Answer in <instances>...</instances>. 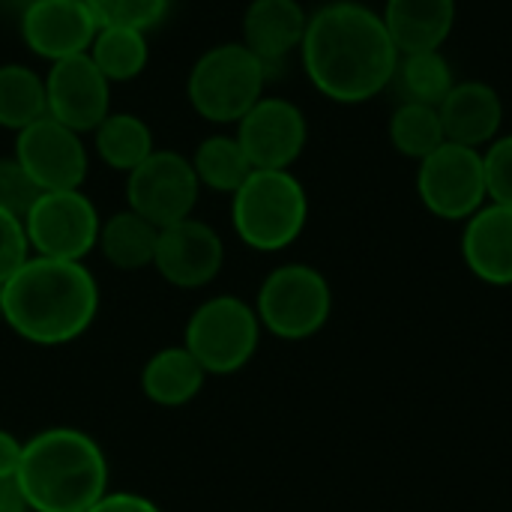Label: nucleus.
<instances>
[{
    "label": "nucleus",
    "mask_w": 512,
    "mask_h": 512,
    "mask_svg": "<svg viewBox=\"0 0 512 512\" xmlns=\"http://www.w3.org/2000/svg\"><path fill=\"white\" fill-rule=\"evenodd\" d=\"M417 165V195L432 216L444 222H468L489 204L483 150L444 141Z\"/></svg>",
    "instance_id": "9"
},
{
    "label": "nucleus",
    "mask_w": 512,
    "mask_h": 512,
    "mask_svg": "<svg viewBox=\"0 0 512 512\" xmlns=\"http://www.w3.org/2000/svg\"><path fill=\"white\" fill-rule=\"evenodd\" d=\"M141 393L159 408H183L195 402L207 384V372L183 345H165L141 366Z\"/></svg>",
    "instance_id": "20"
},
{
    "label": "nucleus",
    "mask_w": 512,
    "mask_h": 512,
    "mask_svg": "<svg viewBox=\"0 0 512 512\" xmlns=\"http://www.w3.org/2000/svg\"><path fill=\"white\" fill-rule=\"evenodd\" d=\"M15 486L30 512H87L111 492V471L93 435L51 426L24 441Z\"/></svg>",
    "instance_id": "3"
},
{
    "label": "nucleus",
    "mask_w": 512,
    "mask_h": 512,
    "mask_svg": "<svg viewBox=\"0 0 512 512\" xmlns=\"http://www.w3.org/2000/svg\"><path fill=\"white\" fill-rule=\"evenodd\" d=\"M90 135L96 159L117 174L135 171L156 150L150 123L132 111H111Z\"/></svg>",
    "instance_id": "22"
},
{
    "label": "nucleus",
    "mask_w": 512,
    "mask_h": 512,
    "mask_svg": "<svg viewBox=\"0 0 512 512\" xmlns=\"http://www.w3.org/2000/svg\"><path fill=\"white\" fill-rule=\"evenodd\" d=\"M0 288H3V285H0Z\"/></svg>",
    "instance_id": "36"
},
{
    "label": "nucleus",
    "mask_w": 512,
    "mask_h": 512,
    "mask_svg": "<svg viewBox=\"0 0 512 512\" xmlns=\"http://www.w3.org/2000/svg\"><path fill=\"white\" fill-rule=\"evenodd\" d=\"M441 123H444V135L453 144L462 147H474V150H486L504 126V99L501 93L480 81H456L453 90L447 93V99L438 105Z\"/></svg>",
    "instance_id": "17"
},
{
    "label": "nucleus",
    "mask_w": 512,
    "mask_h": 512,
    "mask_svg": "<svg viewBox=\"0 0 512 512\" xmlns=\"http://www.w3.org/2000/svg\"><path fill=\"white\" fill-rule=\"evenodd\" d=\"M267 66L243 42H219L198 54L186 75V99L192 111L216 126L237 120L264 96Z\"/></svg>",
    "instance_id": "5"
},
{
    "label": "nucleus",
    "mask_w": 512,
    "mask_h": 512,
    "mask_svg": "<svg viewBox=\"0 0 512 512\" xmlns=\"http://www.w3.org/2000/svg\"><path fill=\"white\" fill-rule=\"evenodd\" d=\"M309 12L300 0H249L243 12V45L267 66L279 69L291 54H300Z\"/></svg>",
    "instance_id": "16"
},
{
    "label": "nucleus",
    "mask_w": 512,
    "mask_h": 512,
    "mask_svg": "<svg viewBox=\"0 0 512 512\" xmlns=\"http://www.w3.org/2000/svg\"><path fill=\"white\" fill-rule=\"evenodd\" d=\"M189 159H192L201 189H210V192H219L228 198L255 171L249 156L243 153L237 135H228V132H213V135L201 138Z\"/></svg>",
    "instance_id": "24"
},
{
    "label": "nucleus",
    "mask_w": 512,
    "mask_h": 512,
    "mask_svg": "<svg viewBox=\"0 0 512 512\" xmlns=\"http://www.w3.org/2000/svg\"><path fill=\"white\" fill-rule=\"evenodd\" d=\"M21 450H24V441L12 435L9 429H0V480H15Z\"/></svg>",
    "instance_id": "33"
},
{
    "label": "nucleus",
    "mask_w": 512,
    "mask_h": 512,
    "mask_svg": "<svg viewBox=\"0 0 512 512\" xmlns=\"http://www.w3.org/2000/svg\"><path fill=\"white\" fill-rule=\"evenodd\" d=\"M201 183L192 159L180 150H153L135 171L126 174V207L156 228L195 216Z\"/></svg>",
    "instance_id": "10"
},
{
    "label": "nucleus",
    "mask_w": 512,
    "mask_h": 512,
    "mask_svg": "<svg viewBox=\"0 0 512 512\" xmlns=\"http://www.w3.org/2000/svg\"><path fill=\"white\" fill-rule=\"evenodd\" d=\"M99 24L135 27L150 33L165 21L174 0H84Z\"/></svg>",
    "instance_id": "28"
},
{
    "label": "nucleus",
    "mask_w": 512,
    "mask_h": 512,
    "mask_svg": "<svg viewBox=\"0 0 512 512\" xmlns=\"http://www.w3.org/2000/svg\"><path fill=\"white\" fill-rule=\"evenodd\" d=\"M39 195H42V189L21 168V162L12 153L9 156H0V210L15 213V216L24 219L30 213V207L36 204Z\"/></svg>",
    "instance_id": "29"
},
{
    "label": "nucleus",
    "mask_w": 512,
    "mask_h": 512,
    "mask_svg": "<svg viewBox=\"0 0 512 512\" xmlns=\"http://www.w3.org/2000/svg\"><path fill=\"white\" fill-rule=\"evenodd\" d=\"M99 315V282L84 261L33 255L0 288V321L30 345L60 348L81 339Z\"/></svg>",
    "instance_id": "2"
},
{
    "label": "nucleus",
    "mask_w": 512,
    "mask_h": 512,
    "mask_svg": "<svg viewBox=\"0 0 512 512\" xmlns=\"http://www.w3.org/2000/svg\"><path fill=\"white\" fill-rule=\"evenodd\" d=\"M300 63L324 99L363 105L396 81L399 48L378 9L360 0H330L309 15Z\"/></svg>",
    "instance_id": "1"
},
{
    "label": "nucleus",
    "mask_w": 512,
    "mask_h": 512,
    "mask_svg": "<svg viewBox=\"0 0 512 512\" xmlns=\"http://www.w3.org/2000/svg\"><path fill=\"white\" fill-rule=\"evenodd\" d=\"M102 213L84 189L42 192L24 216L30 252L57 261H87L96 252Z\"/></svg>",
    "instance_id": "8"
},
{
    "label": "nucleus",
    "mask_w": 512,
    "mask_h": 512,
    "mask_svg": "<svg viewBox=\"0 0 512 512\" xmlns=\"http://www.w3.org/2000/svg\"><path fill=\"white\" fill-rule=\"evenodd\" d=\"M387 138L402 156H408L414 162H423L429 153H435L447 141L438 108L420 105V102H402L390 114Z\"/></svg>",
    "instance_id": "27"
},
{
    "label": "nucleus",
    "mask_w": 512,
    "mask_h": 512,
    "mask_svg": "<svg viewBox=\"0 0 512 512\" xmlns=\"http://www.w3.org/2000/svg\"><path fill=\"white\" fill-rule=\"evenodd\" d=\"M261 336L264 330L252 303L234 294H216L192 309L180 345L201 363L207 378H228L255 360Z\"/></svg>",
    "instance_id": "6"
},
{
    "label": "nucleus",
    "mask_w": 512,
    "mask_h": 512,
    "mask_svg": "<svg viewBox=\"0 0 512 512\" xmlns=\"http://www.w3.org/2000/svg\"><path fill=\"white\" fill-rule=\"evenodd\" d=\"M462 261L465 267L492 288L512 285V207L486 204L480 207L462 231Z\"/></svg>",
    "instance_id": "18"
},
{
    "label": "nucleus",
    "mask_w": 512,
    "mask_h": 512,
    "mask_svg": "<svg viewBox=\"0 0 512 512\" xmlns=\"http://www.w3.org/2000/svg\"><path fill=\"white\" fill-rule=\"evenodd\" d=\"M12 156L21 168L36 180L42 192L57 189H84L90 171V150L81 132L57 123L54 117H42L27 129L15 132Z\"/></svg>",
    "instance_id": "12"
},
{
    "label": "nucleus",
    "mask_w": 512,
    "mask_h": 512,
    "mask_svg": "<svg viewBox=\"0 0 512 512\" xmlns=\"http://www.w3.org/2000/svg\"><path fill=\"white\" fill-rule=\"evenodd\" d=\"M87 512H162L159 504H153L150 498L138 495V492H105Z\"/></svg>",
    "instance_id": "32"
},
{
    "label": "nucleus",
    "mask_w": 512,
    "mask_h": 512,
    "mask_svg": "<svg viewBox=\"0 0 512 512\" xmlns=\"http://www.w3.org/2000/svg\"><path fill=\"white\" fill-rule=\"evenodd\" d=\"M402 90V102H420V105H441L447 93L456 84L453 66L444 57V51H414L399 54L396 81Z\"/></svg>",
    "instance_id": "26"
},
{
    "label": "nucleus",
    "mask_w": 512,
    "mask_h": 512,
    "mask_svg": "<svg viewBox=\"0 0 512 512\" xmlns=\"http://www.w3.org/2000/svg\"><path fill=\"white\" fill-rule=\"evenodd\" d=\"M483 171L489 201L512 207V135H498L483 150Z\"/></svg>",
    "instance_id": "30"
},
{
    "label": "nucleus",
    "mask_w": 512,
    "mask_h": 512,
    "mask_svg": "<svg viewBox=\"0 0 512 512\" xmlns=\"http://www.w3.org/2000/svg\"><path fill=\"white\" fill-rule=\"evenodd\" d=\"M0 512H30L15 480H0Z\"/></svg>",
    "instance_id": "34"
},
{
    "label": "nucleus",
    "mask_w": 512,
    "mask_h": 512,
    "mask_svg": "<svg viewBox=\"0 0 512 512\" xmlns=\"http://www.w3.org/2000/svg\"><path fill=\"white\" fill-rule=\"evenodd\" d=\"M309 222V195L294 171H252L231 195V228L252 252H282Z\"/></svg>",
    "instance_id": "4"
},
{
    "label": "nucleus",
    "mask_w": 512,
    "mask_h": 512,
    "mask_svg": "<svg viewBox=\"0 0 512 512\" xmlns=\"http://www.w3.org/2000/svg\"><path fill=\"white\" fill-rule=\"evenodd\" d=\"M30 258L33 252H30V240L24 231V219L0 210V285L12 279Z\"/></svg>",
    "instance_id": "31"
},
{
    "label": "nucleus",
    "mask_w": 512,
    "mask_h": 512,
    "mask_svg": "<svg viewBox=\"0 0 512 512\" xmlns=\"http://www.w3.org/2000/svg\"><path fill=\"white\" fill-rule=\"evenodd\" d=\"M225 267V243L204 219H180L159 228L153 270L162 282L180 291H201L219 279Z\"/></svg>",
    "instance_id": "13"
},
{
    "label": "nucleus",
    "mask_w": 512,
    "mask_h": 512,
    "mask_svg": "<svg viewBox=\"0 0 512 512\" xmlns=\"http://www.w3.org/2000/svg\"><path fill=\"white\" fill-rule=\"evenodd\" d=\"M159 243V228L138 216L135 210H117L102 219L96 252L120 273H138L153 267Z\"/></svg>",
    "instance_id": "21"
},
{
    "label": "nucleus",
    "mask_w": 512,
    "mask_h": 512,
    "mask_svg": "<svg viewBox=\"0 0 512 512\" xmlns=\"http://www.w3.org/2000/svg\"><path fill=\"white\" fill-rule=\"evenodd\" d=\"M15 21L27 51L45 63L87 54L99 30L84 0H33Z\"/></svg>",
    "instance_id": "15"
},
{
    "label": "nucleus",
    "mask_w": 512,
    "mask_h": 512,
    "mask_svg": "<svg viewBox=\"0 0 512 512\" xmlns=\"http://www.w3.org/2000/svg\"><path fill=\"white\" fill-rule=\"evenodd\" d=\"M30 3H33V0H0V9H3L6 15H15V18H18Z\"/></svg>",
    "instance_id": "35"
},
{
    "label": "nucleus",
    "mask_w": 512,
    "mask_h": 512,
    "mask_svg": "<svg viewBox=\"0 0 512 512\" xmlns=\"http://www.w3.org/2000/svg\"><path fill=\"white\" fill-rule=\"evenodd\" d=\"M456 0H384L381 18L399 54L438 51L456 27Z\"/></svg>",
    "instance_id": "19"
},
{
    "label": "nucleus",
    "mask_w": 512,
    "mask_h": 512,
    "mask_svg": "<svg viewBox=\"0 0 512 512\" xmlns=\"http://www.w3.org/2000/svg\"><path fill=\"white\" fill-rule=\"evenodd\" d=\"M255 171H291L309 141L303 108L285 96H261L234 129Z\"/></svg>",
    "instance_id": "11"
},
{
    "label": "nucleus",
    "mask_w": 512,
    "mask_h": 512,
    "mask_svg": "<svg viewBox=\"0 0 512 512\" xmlns=\"http://www.w3.org/2000/svg\"><path fill=\"white\" fill-rule=\"evenodd\" d=\"M111 87L114 84L96 69L90 54L48 63V72H45L48 117H54L57 123L81 135H90L114 111Z\"/></svg>",
    "instance_id": "14"
},
{
    "label": "nucleus",
    "mask_w": 512,
    "mask_h": 512,
    "mask_svg": "<svg viewBox=\"0 0 512 512\" xmlns=\"http://www.w3.org/2000/svg\"><path fill=\"white\" fill-rule=\"evenodd\" d=\"M252 306L264 333L282 342H303L327 327L333 315V288L318 267L291 261L264 276Z\"/></svg>",
    "instance_id": "7"
},
{
    "label": "nucleus",
    "mask_w": 512,
    "mask_h": 512,
    "mask_svg": "<svg viewBox=\"0 0 512 512\" xmlns=\"http://www.w3.org/2000/svg\"><path fill=\"white\" fill-rule=\"evenodd\" d=\"M45 114V72H36L27 63H0V129L15 135Z\"/></svg>",
    "instance_id": "25"
},
{
    "label": "nucleus",
    "mask_w": 512,
    "mask_h": 512,
    "mask_svg": "<svg viewBox=\"0 0 512 512\" xmlns=\"http://www.w3.org/2000/svg\"><path fill=\"white\" fill-rule=\"evenodd\" d=\"M87 54L111 84H129L141 78L150 63V39L135 27L99 24Z\"/></svg>",
    "instance_id": "23"
}]
</instances>
